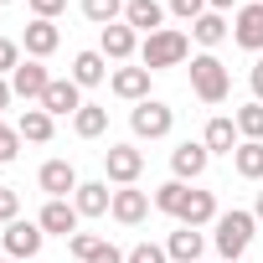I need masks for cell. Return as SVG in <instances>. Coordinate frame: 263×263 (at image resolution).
<instances>
[{
  "instance_id": "6da1fadb",
  "label": "cell",
  "mask_w": 263,
  "mask_h": 263,
  "mask_svg": "<svg viewBox=\"0 0 263 263\" xmlns=\"http://www.w3.org/2000/svg\"><path fill=\"white\" fill-rule=\"evenodd\" d=\"M186 57H191V42H186V31H176V26L145 36V47H140V67H150V72H160V67H181Z\"/></svg>"
},
{
  "instance_id": "8fae6325",
  "label": "cell",
  "mask_w": 263,
  "mask_h": 263,
  "mask_svg": "<svg viewBox=\"0 0 263 263\" xmlns=\"http://www.w3.org/2000/svg\"><path fill=\"white\" fill-rule=\"evenodd\" d=\"M42 108L57 119V114H78L83 108V88L72 83V78H52L47 83V93H42Z\"/></svg>"
},
{
  "instance_id": "f1b7e54d",
  "label": "cell",
  "mask_w": 263,
  "mask_h": 263,
  "mask_svg": "<svg viewBox=\"0 0 263 263\" xmlns=\"http://www.w3.org/2000/svg\"><path fill=\"white\" fill-rule=\"evenodd\" d=\"M83 16L103 31V26H114V21L124 16V0H83Z\"/></svg>"
},
{
  "instance_id": "cb8c5ba5",
  "label": "cell",
  "mask_w": 263,
  "mask_h": 263,
  "mask_svg": "<svg viewBox=\"0 0 263 263\" xmlns=\"http://www.w3.org/2000/svg\"><path fill=\"white\" fill-rule=\"evenodd\" d=\"M16 129H21V140H26V145H47V140H52V114L36 103V108H26V114H21V124H16Z\"/></svg>"
},
{
  "instance_id": "e575fe53",
  "label": "cell",
  "mask_w": 263,
  "mask_h": 263,
  "mask_svg": "<svg viewBox=\"0 0 263 263\" xmlns=\"http://www.w3.org/2000/svg\"><path fill=\"white\" fill-rule=\"evenodd\" d=\"M26 6H31L36 21H57V16L67 11V0H26Z\"/></svg>"
},
{
  "instance_id": "5b68a950",
  "label": "cell",
  "mask_w": 263,
  "mask_h": 263,
  "mask_svg": "<svg viewBox=\"0 0 263 263\" xmlns=\"http://www.w3.org/2000/svg\"><path fill=\"white\" fill-rule=\"evenodd\" d=\"M42 242H47V232H42V222H11L6 227V237H0V248H6V258H16V263H26V258H36L42 253Z\"/></svg>"
},
{
  "instance_id": "ba28073f",
  "label": "cell",
  "mask_w": 263,
  "mask_h": 263,
  "mask_svg": "<svg viewBox=\"0 0 263 263\" xmlns=\"http://www.w3.org/2000/svg\"><path fill=\"white\" fill-rule=\"evenodd\" d=\"M47 83H52V72L36 62V57H26L16 72H11V93L16 98H26V103H42V93H47Z\"/></svg>"
},
{
  "instance_id": "1f68e13d",
  "label": "cell",
  "mask_w": 263,
  "mask_h": 263,
  "mask_svg": "<svg viewBox=\"0 0 263 263\" xmlns=\"http://www.w3.org/2000/svg\"><path fill=\"white\" fill-rule=\"evenodd\" d=\"M124 263H171V253L165 248H155V242H140V248H129V258Z\"/></svg>"
},
{
  "instance_id": "f35d334b",
  "label": "cell",
  "mask_w": 263,
  "mask_h": 263,
  "mask_svg": "<svg viewBox=\"0 0 263 263\" xmlns=\"http://www.w3.org/2000/svg\"><path fill=\"white\" fill-rule=\"evenodd\" d=\"M11 98H16V93H11V78H0V114L11 108Z\"/></svg>"
},
{
  "instance_id": "836d02e7",
  "label": "cell",
  "mask_w": 263,
  "mask_h": 263,
  "mask_svg": "<svg viewBox=\"0 0 263 263\" xmlns=\"http://www.w3.org/2000/svg\"><path fill=\"white\" fill-rule=\"evenodd\" d=\"M16 217H21V191H11V186H0V222L11 227Z\"/></svg>"
},
{
  "instance_id": "4fadbf2b",
  "label": "cell",
  "mask_w": 263,
  "mask_h": 263,
  "mask_svg": "<svg viewBox=\"0 0 263 263\" xmlns=\"http://www.w3.org/2000/svg\"><path fill=\"white\" fill-rule=\"evenodd\" d=\"M108 217H114V222H124V227H140V222L150 217V196H145V191H135V186H124V191H114Z\"/></svg>"
},
{
  "instance_id": "e0dca14e",
  "label": "cell",
  "mask_w": 263,
  "mask_h": 263,
  "mask_svg": "<svg viewBox=\"0 0 263 263\" xmlns=\"http://www.w3.org/2000/svg\"><path fill=\"white\" fill-rule=\"evenodd\" d=\"M72 206H78V217H103V212L114 206L108 181H83V186L72 191Z\"/></svg>"
},
{
  "instance_id": "2e32d148",
  "label": "cell",
  "mask_w": 263,
  "mask_h": 263,
  "mask_svg": "<svg viewBox=\"0 0 263 263\" xmlns=\"http://www.w3.org/2000/svg\"><path fill=\"white\" fill-rule=\"evenodd\" d=\"M57 47H62L57 21H31V26H26V36H21V52H26V57H36V62H42V57H52Z\"/></svg>"
},
{
  "instance_id": "7bdbcfd3",
  "label": "cell",
  "mask_w": 263,
  "mask_h": 263,
  "mask_svg": "<svg viewBox=\"0 0 263 263\" xmlns=\"http://www.w3.org/2000/svg\"><path fill=\"white\" fill-rule=\"evenodd\" d=\"M0 6H11V0H0Z\"/></svg>"
},
{
  "instance_id": "60d3db41",
  "label": "cell",
  "mask_w": 263,
  "mask_h": 263,
  "mask_svg": "<svg viewBox=\"0 0 263 263\" xmlns=\"http://www.w3.org/2000/svg\"><path fill=\"white\" fill-rule=\"evenodd\" d=\"M232 6V0H206V11H227Z\"/></svg>"
},
{
  "instance_id": "ab89813d",
  "label": "cell",
  "mask_w": 263,
  "mask_h": 263,
  "mask_svg": "<svg viewBox=\"0 0 263 263\" xmlns=\"http://www.w3.org/2000/svg\"><path fill=\"white\" fill-rule=\"evenodd\" d=\"M253 217H258V227H263V191H258V201H253Z\"/></svg>"
},
{
  "instance_id": "74e56055",
  "label": "cell",
  "mask_w": 263,
  "mask_h": 263,
  "mask_svg": "<svg viewBox=\"0 0 263 263\" xmlns=\"http://www.w3.org/2000/svg\"><path fill=\"white\" fill-rule=\"evenodd\" d=\"M248 83H253V98H258V103H263V57H258V62H253V72H248Z\"/></svg>"
},
{
  "instance_id": "f546056e",
  "label": "cell",
  "mask_w": 263,
  "mask_h": 263,
  "mask_svg": "<svg viewBox=\"0 0 263 263\" xmlns=\"http://www.w3.org/2000/svg\"><path fill=\"white\" fill-rule=\"evenodd\" d=\"M21 145H26V140H21V129L0 119V165H6V160H16V155H21Z\"/></svg>"
},
{
  "instance_id": "7c38bea8",
  "label": "cell",
  "mask_w": 263,
  "mask_h": 263,
  "mask_svg": "<svg viewBox=\"0 0 263 263\" xmlns=\"http://www.w3.org/2000/svg\"><path fill=\"white\" fill-rule=\"evenodd\" d=\"M206 160H212V150H206L201 140H186V145L171 150V171H176V181H196V176L206 171Z\"/></svg>"
},
{
  "instance_id": "d6a6232c",
  "label": "cell",
  "mask_w": 263,
  "mask_h": 263,
  "mask_svg": "<svg viewBox=\"0 0 263 263\" xmlns=\"http://www.w3.org/2000/svg\"><path fill=\"white\" fill-rule=\"evenodd\" d=\"M16 67H21V42L0 36V78H6V72H16Z\"/></svg>"
},
{
  "instance_id": "5bb4252c",
  "label": "cell",
  "mask_w": 263,
  "mask_h": 263,
  "mask_svg": "<svg viewBox=\"0 0 263 263\" xmlns=\"http://www.w3.org/2000/svg\"><path fill=\"white\" fill-rule=\"evenodd\" d=\"M108 88L129 103H145L150 98V67H114L108 72Z\"/></svg>"
},
{
  "instance_id": "603a6c76",
  "label": "cell",
  "mask_w": 263,
  "mask_h": 263,
  "mask_svg": "<svg viewBox=\"0 0 263 263\" xmlns=\"http://www.w3.org/2000/svg\"><path fill=\"white\" fill-rule=\"evenodd\" d=\"M232 171L242 181H263V140H242L232 150Z\"/></svg>"
},
{
  "instance_id": "8d00e7d4",
  "label": "cell",
  "mask_w": 263,
  "mask_h": 263,
  "mask_svg": "<svg viewBox=\"0 0 263 263\" xmlns=\"http://www.w3.org/2000/svg\"><path fill=\"white\" fill-rule=\"evenodd\" d=\"M124 258H129V253H119L114 242H98V248H93V253H88L83 263H124Z\"/></svg>"
},
{
  "instance_id": "8992f818",
  "label": "cell",
  "mask_w": 263,
  "mask_h": 263,
  "mask_svg": "<svg viewBox=\"0 0 263 263\" xmlns=\"http://www.w3.org/2000/svg\"><path fill=\"white\" fill-rule=\"evenodd\" d=\"M140 171H145V155H140L135 145H108V150H103V176H108V181L135 186Z\"/></svg>"
},
{
  "instance_id": "4dcf8cb0",
  "label": "cell",
  "mask_w": 263,
  "mask_h": 263,
  "mask_svg": "<svg viewBox=\"0 0 263 263\" xmlns=\"http://www.w3.org/2000/svg\"><path fill=\"white\" fill-rule=\"evenodd\" d=\"M171 16L186 21V26H196V21L206 16V0H171Z\"/></svg>"
},
{
  "instance_id": "83f0119b",
  "label": "cell",
  "mask_w": 263,
  "mask_h": 263,
  "mask_svg": "<svg viewBox=\"0 0 263 263\" xmlns=\"http://www.w3.org/2000/svg\"><path fill=\"white\" fill-rule=\"evenodd\" d=\"M232 124H237V135H242V140H263V103H258V98L242 103V108L232 114Z\"/></svg>"
},
{
  "instance_id": "7402d4cb",
  "label": "cell",
  "mask_w": 263,
  "mask_h": 263,
  "mask_svg": "<svg viewBox=\"0 0 263 263\" xmlns=\"http://www.w3.org/2000/svg\"><path fill=\"white\" fill-rule=\"evenodd\" d=\"M222 212H217V196L212 191H191L186 196V206H181V227H206V222H217Z\"/></svg>"
},
{
  "instance_id": "52a82bcc",
  "label": "cell",
  "mask_w": 263,
  "mask_h": 263,
  "mask_svg": "<svg viewBox=\"0 0 263 263\" xmlns=\"http://www.w3.org/2000/svg\"><path fill=\"white\" fill-rule=\"evenodd\" d=\"M36 186L47 191V201H67L83 181H78V171H72V160H47L42 165V176H36Z\"/></svg>"
},
{
  "instance_id": "b9f144b4",
  "label": "cell",
  "mask_w": 263,
  "mask_h": 263,
  "mask_svg": "<svg viewBox=\"0 0 263 263\" xmlns=\"http://www.w3.org/2000/svg\"><path fill=\"white\" fill-rule=\"evenodd\" d=\"M0 263H16V258H0Z\"/></svg>"
},
{
  "instance_id": "d4e9b609",
  "label": "cell",
  "mask_w": 263,
  "mask_h": 263,
  "mask_svg": "<svg viewBox=\"0 0 263 263\" xmlns=\"http://www.w3.org/2000/svg\"><path fill=\"white\" fill-rule=\"evenodd\" d=\"M227 31H232V26H227V16H222V11H206V16L191 26V36H196L206 52H212V47H222V42H227Z\"/></svg>"
},
{
  "instance_id": "4316f807",
  "label": "cell",
  "mask_w": 263,
  "mask_h": 263,
  "mask_svg": "<svg viewBox=\"0 0 263 263\" xmlns=\"http://www.w3.org/2000/svg\"><path fill=\"white\" fill-rule=\"evenodd\" d=\"M72 129H78L83 140H98L103 129H108V108H98V103H83V108L72 114Z\"/></svg>"
},
{
  "instance_id": "277c9868",
  "label": "cell",
  "mask_w": 263,
  "mask_h": 263,
  "mask_svg": "<svg viewBox=\"0 0 263 263\" xmlns=\"http://www.w3.org/2000/svg\"><path fill=\"white\" fill-rule=\"evenodd\" d=\"M129 129H135V140H165L176 129V108L160 103V98H145V103H135V114H129Z\"/></svg>"
},
{
  "instance_id": "d590c367",
  "label": "cell",
  "mask_w": 263,
  "mask_h": 263,
  "mask_svg": "<svg viewBox=\"0 0 263 263\" xmlns=\"http://www.w3.org/2000/svg\"><path fill=\"white\" fill-rule=\"evenodd\" d=\"M98 242H103V237H93V232H72V237H67V248H72V258H78V263H83Z\"/></svg>"
},
{
  "instance_id": "44dd1931",
  "label": "cell",
  "mask_w": 263,
  "mask_h": 263,
  "mask_svg": "<svg viewBox=\"0 0 263 263\" xmlns=\"http://www.w3.org/2000/svg\"><path fill=\"white\" fill-rule=\"evenodd\" d=\"M103 78H108V57L103 52H78L72 57V83L78 88H98Z\"/></svg>"
},
{
  "instance_id": "9a60e30c",
  "label": "cell",
  "mask_w": 263,
  "mask_h": 263,
  "mask_svg": "<svg viewBox=\"0 0 263 263\" xmlns=\"http://www.w3.org/2000/svg\"><path fill=\"white\" fill-rule=\"evenodd\" d=\"M124 26L155 36V31H165V6H160V0H129V6H124Z\"/></svg>"
},
{
  "instance_id": "3957f363",
  "label": "cell",
  "mask_w": 263,
  "mask_h": 263,
  "mask_svg": "<svg viewBox=\"0 0 263 263\" xmlns=\"http://www.w3.org/2000/svg\"><path fill=\"white\" fill-rule=\"evenodd\" d=\"M191 93H196L201 103H222V98L232 93V78H227V67H222L217 52L191 57Z\"/></svg>"
},
{
  "instance_id": "7a4b0ae2",
  "label": "cell",
  "mask_w": 263,
  "mask_h": 263,
  "mask_svg": "<svg viewBox=\"0 0 263 263\" xmlns=\"http://www.w3.org/2000/svg\"><path fill=\"white\" fill-rule=\"evenodd\" d=\"M212 227H217V253L232 263V258H242V253H248V242H253V232H258V217H253V212H242V206H232V212H222Z\"/></svg>"
},
{
  "instance_id": "d6986e66",
  "label": "cell",
  "mask_w": 263,
  "mask_h": 263,
  "mask_svg": "<svg viewBox=\"0 0 263 263\" xmlns=\"http://www.w3.org/2000/svg\"><path fill=\"white\" fill-rule=\"evenodd\" d=\"M165 253H171L176 263H201V253H206L201 227H176V232H171V242H165Z\"/></svg>"
},
{
  "instance_id": "ffe728a7",
  "label": "cell",
  "mask_w": 263,
  "mask_h": 263,
  "mask_svg": "<svg viewBox=\"0 0 263 263\" xmlns=\"http://www.w3.org/2000/svg\"><path fill=\"white\" fill-rule=\"evenodd\" d=\"M201 145H206L212 155H232V150L242 145V135H237V124H232V119H222V114H217V119L206 124V135H201Z\"/></svg>"
},
{
  "instance_id": "ac0fdd59",
  "label": "cell",
  "mask_w": 263,
  "mask_h": 263,
  "mask_svg": "<svg viewBox=\"0 0 263 263\" xmlns=\"http://www.w3.org/2000/svg\"><path fill=\"white\" fill-rule=\"evenodd\" d=\"M36 222H42L47 237H72V232H78V206H72V201H47Z\"/></svg>"
},
{
  "instance_id": "30bf717a",
  "label": "cell",
  "mask_w": 263,
  "mask_h": 263,
  "mask_svg": "<svg viewBox=\"0 0 263 263\" xmlns=\"http://www.w3.org/2000/svg\"><path fill=\"white\" fill-rule=\"evenodd\" d=\"M232 42L248 47V52H263V0H253V6L237 11V21H232Z\"/></svg>"
},
{
  "instance_id": "9c48e42d",
  "label": "cell",
  "mask_w": 263,
  "mask_h": 263,
  "mask_svg": "<svg viewBox=\"0 0 263 263\" xmlns=\"http://www.w3.org/2000/svg\"><path fill=\"white\" fill-rule=\"evenodd\" d=\"M98 52H103L108 62H129V57L140 52V42H135V26H124V21L103 26V31H98Z\"/></svg>"
},
{
  "instance_id": "484cf974",
  "label": "cell",
  "mask_w": 263,
  "mask_h": 263,
  "mask_svg": "<svg viewBox=\"0 0 263 263\" xmlns=\"http://www.w3.org/2000/svg\"><path fill=\"white\" fill-rule=\"evenodd\" d=\"M186 196H191V186L171 176L165 186H155V212H165V217H176V222H181V206H186Z\"/></svg>"
}]
</instances>
